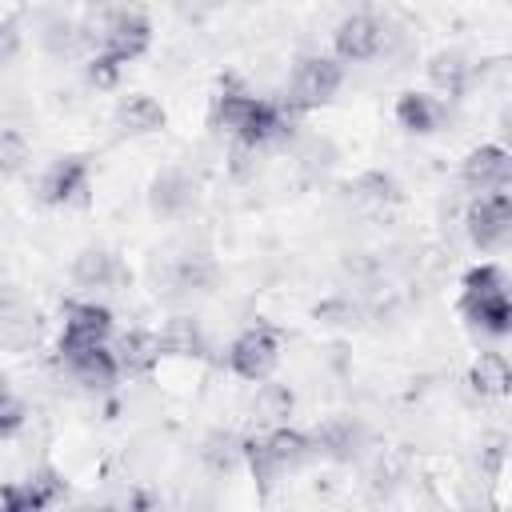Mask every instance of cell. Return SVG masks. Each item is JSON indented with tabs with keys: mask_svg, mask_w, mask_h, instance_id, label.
Returning a JSON list of instances; mask_svg holds the SVG:
<instances>
[{
	"mask_svg": "<svg viewBox=\"0 0 512 512\" xmlns=\"http://www.w3.org/2000/svg\"><path fill=\"white\" fill-rule=\"evenodd\" d=\"M20 492H24V512L32 508H52L56 500H64V492H68V484H64V476L56 472V468H36V472H28V480H20Z\"/></svg>",
	"mask_w": 512,
	"mask_h": 512,
	"instance_id": "cell-23",
	"label": "cell"
},
{
	"mask_svg": "<svg viewBox=\"0 0 512 512\" xmlns=\"http://www.w3.org/2000/svg\"><path fill=\"white\" fill-rule=\"evenodd\" d=\"M0 512H24V492H20V484H0Z\"/></svg>",
	"mask_w": 512,
	"mask_h": 512,
	"instance_id": "cell-34",
	"label": "cell"
},
{
	"mask_svg": "<svg viewBox=\"0 0 512 512\" xmlns=\"http://www.w3.org/2000/svg\"><path fill=\"white\" fill-rule=\"evenodd\" d=\"M296 160H300L304 172H324V168L336 160V148H332V140H324V136H304V140L296 144Z\"/></svg>",
	"mask_w": 512,
	"mask_h": 512,
	"instance_id": "cell-29",
	"label": "cell"
},
{
	"mask_svg": "<svg viewBox=\"0 0 512 512\" xmlns=\"http://www.w3.org/2000/svg\"><path fill=\"white\" fill-rule=\"evenodd\" d=\"M160 348H164V356L196 360V356L208 352V340H204V328H200L192 316H172V320L160 328Z\"/></svg>",
	"mask_w": 512,
	"mask_h": 512,
	"instance_id": "cell-20",
	"label": "cell"
},
{
	"mask_svg": "<svg viewBox=\"0 0 512 512\" xmlns=\"http://www.w3.org/2000/svg\"><path fill=\"white\" fill-rule=\"evenodd\" d=\"M460 316L484 336L512 332V304H508V276L500 264H476L460 284Z\"/></svg>",
	"mask_w": 512,
	"mask_h": 512,
	"instance_id": "cell-1",
	"label": "cell"
},
{
	"mask_svg": "<svg viewBox=\"0 0 512 512\" xmlns=\"http://www.w3.org/2000/svg\"><path fill=\"white\" fill-rule=\"evenodd\" d=\"M356 444H360V428L352 420H328L316 440H312V452H324L332 460H352L356 456Z\"/></svg>",
	"mask_w": 512,
	"mask_h": 512,
	"instance_id": "cell-25",
	"label": "cell"
},
{
	"mask_svg": "<svg viewBox=\"0 0 512 512\" xmlns=\"http://www.w3.org/2000/svg\"><path fill=\"white\" fill-rule=\"evenodd\" d=\"M148 44H152V20L136 4H120V8H112L104 16V24H100V48L112 52L116 60H124V64L140 60L148 52Z\"/></svg>",
	"mask_w": 512,
	"mask_h": 512,
	"instance_id": "cell-6",
	"label": "cell"
},
{
	"mask_svg": "<svg viewBox=\"0 0 512 512\" xmlns=\"http://www.w3.org/2000/svg\"><path fill=\"white\" fill-rule=\"evenodd\" d=\"M200 460L220 476V472H232L236 460H244V440H236L232 432H212L200 448Z\"/></svg>",
	"mask_w": 512,
	"mask_h": 512,
	"instance_id": "cell-27",
	"label": "cell"
},
{
	"mask_svg": "<svg viewBox=\"0 0 512 512\" xmlns=\"http://www.w3.org/2000/svg\"><path fill=\"white\" fill-rule=\"evenodd\" d=\"M24 420H28V408H24V400H16L12 392H4V396H0V436H12V432H20V428H24Z\"/></svg>",
	"mask_w": 512,
	"mask_h": 512,
	"instance_id": "cell-32",
	"label": "cell"
},
{
	"mask_svg": "<svg viewBox=\"0 0 512 512\" xmlns=\"http://www.w3.org/2000/svg\"><path fill=\"white\" fill-rule=\"evenodd\" d=\"M124 60H116L112 52H104V48H96V56L88 60V80L96 84V88H116L120 84V76H124Z\"/></svg>",
	"mask_w": 512,
	"mask_h": 512,
	"instance_id": "cell-30",
	"label": "cell"
},
{
	"mask_svg": "<svg viewBox=\"0 0 512 512\" xmlns=\"http://www.w3.org/2000/svg\"><path fill=\"white\" fill-rule=\"evenodd\" d=\"M344 84V64L336 56H320L308 52L292 64L288 76V92H284V108L288 112H312L320 104H328Z\"/></svg>",
	"mask_w": 512,
	"mask_h": 512,
	"instance_id": "cell-2",
	"label": "cell"
},
{
	"mask_svg": "<svg viewBox=\"0 0 512 512\" xmlns=\"http://www.w3.org/2000/svg\"><path fill=\"white\" fill-rule=\"evenodd\" d=\"M276 364H280V336L268 324H252L228 344V368L248 384L268 380Z\"/></svg>",
	"mask_w": 512,
	"mask_h": 512,
	"instance_id": "cell-4",
	"label": "cell"
},
{
	"mask_svg": "<svg viewBox=\"0 0 512 512\" xmlns=\"http://www.w3.org/2000/svg\"><path fill=\"white\" fill-rule=\"evenodd\" d=\"M396 124L408 132V136H432L444 128L448 120V104L436 96V92H420V88H408L396 96Z\"/></svg>",
	"mask_w": 512,
	"mask_h": 512,
	"instance_id": "cell-11",
	"label": "cell"
},
{
	"mask_svg": "<svg viewBox=\"0 0 512 512\" xmlns=\"http://www.w3.org/2000/svg\"><path fill=\"white\" fill-rule=\"evenodd\" d=\"M352 200L364 204V208H392V204L404 200V192L388 172H364L352 184Z\"/></svg>",
	"mask_w": 512,
	"mask_h": 512,
	"instance_id": "cell-24",
	"label": "cell"
},
{
	"mask_svg": "<svg viewBox=\"0 0 512 512\" xmlns=\"http://www.w3.org/2000/svg\"><path fill=\"white\" fill-rule=\"evenodd\" d=\"M464 228H468V240H472L480 252L504 248L508 236H512V196H508V184H504V188L476 192V200L468 204Z\"/></svg>",
	"mask_w": 512,
	"mask_h": 512,
	"instance_id": "cell-3",
	"label": "cell"
},
{
	"mask_svg": "<svg viewBox=\"0 0 512 512\" xmlns=\"http://www.w3.org/2000/svg\"><path fill=\"white\" fill-rule=\"evenodd\" d=\"M196 192H200L196 176H192L188 168L172 164V168H164V172L152 180V188H148V204H152V212H156V216L172 220V216H184V212H192V204H196Z\"/></svg>",
	"mask_w": 512,
	"mask_h": 512,
	"instance_id": "cell-9",
	"label": "cell"
},
{
	"mask_svg": "<svg viewBox=\"0 0 512 512\" xmlns=\"http://www.w3.org/2000/svg\"><path fill=\"white\" fill-rule=\"evenodd\" d=\"M260 100H264V96H256L248 84H240V80H224L220 96L212 100V128L236 136V132L252 120V112L260 108Z\"/></svg>",
	"mask_w": 512,
	"mask_h": 512,
	"instance_id": "cell-15",
	"label": "cell"
},
{
	"mask_svg": "<svg viewBox=\"0 0 512 512\" xmlns=\"http://www.w3.org/2000/svg\"><path fill=\"white\" fill-rule=\"evenodd\" d=\"M172 292H208L216 284V264L204 256H180L168 272Z\"/></svg>",
	"mask_w": 512,
	"mask_h": 512,
	"instance_id": "cell-26",
	"label": "cell"
},
{
	"mask_svg": "<svg viewBox=\"0 0 512 512\" xmlns=\"http://www.w3.org/2000/svg\"><path fill=\"white\" fill-rule=\"evenodd\" d=\"M32 160V144L16 128H0V176H20Z\"/></svg>",
	"mask_w": 512,
	"mask_h": 512,
	"instance_id": "cell-28",
	"label": "cell"
},
{
	"mask_svg": "<svg viewBox=\"0 0 512 512\" xmlns=\"http://www.w3.org/2000/svg\"><path fill=\"white\" fill-rule=\"evenodd\" d=\"M60 364L84 392H108L120 380V364L108 344H60Z\"/></svg>",
	"mask_w": 512,
	"mask_h": 512,
	"instance_id": "cell-7",
	"label": "cell"
},
{
	"mask_svg": "<svg viewBox=\"0 0 512 512\" xmlns=\"http://www.w3.org/2000/svg\"><path fill=\"white\" fill-rule=\"evenodd\" d=\"M384 32H388V24L376 20L372 12H352L336 24L332 52H336L340 64H368L384 52Z\"/></svg>",
	"mask_w": 512,
	"mask_h": 512,
	"instance_id": "cell-8",
	"label": "cell"
},
{
	"mask_svg": "<svg viewBox=\"0 0 512 512\" xmlns=\"http://www.w3.org/2000/svg\"><path fill=\"white\" fill-rule=\"evenodd\" d=\"M20 56V28L16 20H0V68H8Z\"/></svg>",
	"mask_w": 512,
	"mask_h": 512,
	"instance_id": "cell-33",
	"label": "cell"
},
{
	"mask_svg": "<svg viewBox=\"0 0 512 512\" xmlns=\"http://www.w3.org/2000/svg\"><path fill=\"white\" fill-rule=\"evenodd\" d=\"M88 188H92V164L84 156H56L40 172L36 196L48 208H72V204H88Z\"/></svg>",
	"mask_w": 512,
	"mask_h": 512,
	"instance_id": "cell-5",
	"label": "cell"
},
{
	"mask_svg": "<svg viewBox=\"0 0 512 512\" xmlns=\"http://www.w3.org/2000/svg\"><path fill=\"white\" fill-rule=\"evenodd\" d=\"M116 364H120V376L128 372V376H148L156 364H160V356H164V348H160V332H148V328H132V332H124L120 340H116Z\"/></svg>",
	"mask_w": 512,
	"mask_h": 512,
	"instance_id": "cell-16",
	"label": "cell"
},
{
	"mask_svg": "<svg viewBox=\"0 0 512 512\" xmlns=\"http://www.w3.org/2000/svg\"><path fill=\"white\" fill-rule=\"evenodd\" d=\"M4 392H8V388H4V380H0V396H4Z\"/></svg>",
	"mask_w": 512,
	"mask_h": 512,
	"instance_id": "cell-35",
	"label": "cell"
},
{
	"mask_svg": "<svg viewBox=\"0 0 512 512\" xmlns=\"http://www.w3.org/2000/svg\"><path fill=\"white\" fill-rule=\"evenodd\" d=\"M292 408H296V396H292V388L288 384H268V380H256V396H252V416L260 420V424H288V416H292Z\"/></svg>",
	"mask_w": 512,
	"mask_h": 512,
	"instance_id": "cell-22",
	"label": "cell"
},
{
	"mask_svg": "<svg viewBox=\"0 0 512 512\" xmlns=\"http://www.w3.org/2000/svg\"><path fill=\"white\" fill-rule=\"evenodd\" d=\"M508 384H512V368H508V356L504 352H480L476 360H472V368H468V388L476 392V396H484V400H492V396H504L508 392Z\"/></svg>",
	"mask_w": 512,
	"mask_h": 512,
	"instance_id": "cell-19",
	"label": "cell"
},
{
	"mask_svg": "<svg viewBox=\"0 0 512 512\" xmlns=\"http://www.w3.org/2000/svg\"><path fill=\"white\" fill-rule=\"evenodd\" d=\"M72 280L80 284V288H96V292H120L124 284H128V268L120 264V256L116 252H108V248H80L76 256H72Z\"/></svg>",
	"mask_w": 512,
	"mask_h": 512,
	"instance_id": "cell-10",
	"label": "cell"
},
{
	"mask_svg": "<svg viewBox=\"0 0 512 512\" xmlns=\"http://www.w3.org/2000/svg\"><path fill=\"white\" fill-rule=\"evenodd\" d=\"M112 312L96 300H68L64 304V332L60 344H108Z\"/></svg>",
	"mask_w": 512,
	"mask_h": 512,
	"instance_id": "cell-12",
	"label": "cell"
},
{
	"mask_svg": "<svg viewBox=\"0 0 512 512\" xmlns=\"http://www.w3.org/2000/svg\"><path fill=\"white\" fill-rule=\"evenodd\" d=\"M260 444H264V452L272 456V464H276L280 472L300 468V464L312 456V436H304L300 428H288V424H272V428L260 436Z\"/></svg>",
	"mask_w": 512,
	"mask_h": 512,
	"instance_id": "cell-18",
	"label": "cell"
},
{
	"mask_svg": "<svg viewBox=\"0 0 512 512\" xmlns=\"http://www.w3.org/2000/svg\"><path fill=\"white\" fill-rule=\"evenodd\" d=\"M356 316H360V308H356L348 296L324 300V304L316 308V320H324V324H356Z\"/></svg>",
	"mask_w": 512,
	"mask_h": 512,
	"instance_id": "cell-31",
	"label": "cell"
},
{
	"mask_svg": "<svg viewBox=\"0 0 512 512\" xmlns=\"http://www.w3.org/2000/svg\"><path fill=\"white\" fill-rule=\"evenodd\" d=\"M40 44L52 52V56H72L80 44H84V28L60 8V12H48L40 16Z\"/></svg>",
	"mask_w": 512,
	"mask_h": 512,
	"instance_id": "cell-21",
	"label": "cell"
},
{
	"mask_svg": "<svg viewBox=\"0 0 512 512\" xmlns=\"http://www.w3.org/2000/svg\"><path fill=\"white\" fill-rule=\"evenodd\" d=\"M424 72H428V84L436 88V96L460 100V96L468 92L472 76H476V64H472L460 48H444V52H436V56L424 64Z\"/></svg>",
	"mask_w": 512,
	"mask_h": 512,
	"instance_id": "cell-14",
	"label": "cell"
},
{
	"mask_svg": "<svg viewBox=\"0 0 512 512\" xmlns=\"http://www.w3.org/2000/svg\"><path fill=\"white\" fill-rule=\"evenodd\" d=\"M508 172H512V160H508V148L504 144H480L464 156L460 164V180L472 188V192H488V188H504L508 184Z\"/></svg>",
	"mask_w": 512,
	"mask_h": 512,
	"instance_id": "cell-13",
	"label": "cell"
},
{
	"mask_svg": "<svg viewBox=\"0 0 512 512\" xmlns=\"http://www.w3.org/2000/svg\"><path fill=\"white\" fill-rule=\"evenodd\" d=\"M164 124H168L164 104L144 92H132L116 104V128L124 136H156V132H164Z\"/></svg>",
	"mask_w": 512,
	"mask_h": 512,
	"instance_id": "cell-17",
	"label": "cell"
}]
</instances>
